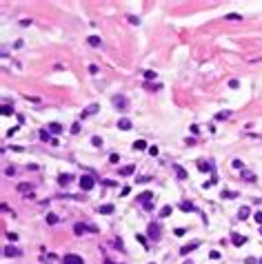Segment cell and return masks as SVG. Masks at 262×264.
Listing matches in <instances>:
<instances>
[{
  "instance_id": "obj_1",
  "label": "cell",
  "mask_w": 262,
  "mask_h": 264,
  "mask_svg": "<svg viewBox=\"0 0 262 264\" xmlns=\"http://www.w3.org/2000/svg\"><path fill=\"white\" fill-rule=\"evenodd\" d=\"M111 105L116 107L118 111H127V109H129V100H127L125 95L118 93V95H113V98H111Z\"/></svg>"
},
{
  "instance_id": "obj_2",
  "label": "cell",
  "mask_w": 262,
  "mask_h": 264,
  "mask_svg": "<svg viewBox=\"0 0 262 264\" xmlns=\"http://www.w3.org/2000/svg\"><path fill=\"white\" fill-rule=\"evenodd\" d=\"M78 184H80L82 191H91L93 186H96V178H93V175H80Z\"/></svg>"
},
{
  "instance_id": "obj_3",
  "label": "cell",
  "mask_w": 262,
  "mask_h": 264,
  "mask_svg": "<svg viewBox=\"0 0 262 264\" xmlns=\"http://www.w3.org/2000/svg\"><path fill=\"white\" fill-rule=\"evenodd\" d=\"M62 264H85V260H82L80 255H76V253H67L65 258H62Z\"/></svg>"
},
{
  "instance_id": "obj_4",
  "label": "cell",
  "mask_w": 262,
  "mask_h": 264,
  "mask_svg": "<svg viewBox=\"0 0 262 264\" xmlns=\"http://www.w3.org/2000/svg\"><path fill=\"white\" fill-rule=\"evenodd\" d=\"M149 238L153 240V242H158V240H160V224H149Z\"/></svg>"
},
{
  "instance_id": "obj_5",
  "label": "cell",
  "mask_w": 262,
  "mask_h": 264,
  "mask_svg": "<svg viewBox=\"0 0 262 264\" xmlns=\"http://www.w3.org/2000/svg\"><path fill=\"white\" fill-rule=\"evenodd\" d=\"M98 111H100V105H89V107H87V109H85V111H82V113H80V118L85 120V118H89V115L98 113Z\"/></svg>"
},
{
  "instance_id": "obj_6",
  "label": "cell",
  "mask_w": 262,
  "mask_h": 264,
  "mask_svg": "<svg viewBox=\"0 0 262 264\" xmlns=\"http://www.w3.org/2000/svg\"><path fill=\"white\" fill-rule=\"evenodd\" d=\"M47 131H49L51 135H58V133H62V125H58V122H49V125H47Z\"/></svg>"
},
{
  "instance_id": "obj_7",
  "label": "cell",
  "mask_w": 262,
  "mask_h": 264,
  "mask_svg": "<svg viewBox=\"0 0 262 264\" xmlns=\"http://www.w3.org/2000/svg\"><path fill=\"white\" fill-rule=\"evenodd\" d=\"M136 200L140 202V204H147V202H151V200H153V193H151V191H145V193H140Z\"/></svg>"
},
{
  "instance_id": "obj_8",
  "label": "cell",
  "mask_w": 262,
  "mask_h": 264,
  "mask_svg": "<svg viewBox=\"0 0 262 264\" xmlns=\"http://www.w3.org/2000/svg\"><path fill=\"white\" fill-rule=\"evenodd\" d=\"M240 178L247 180V182H256V173H253V171H249V169H242V171H240Z\"/></svg>"
},
{
  "instance_id": "obj_9",
  "label": "cell",
  "mask_w": 262,
  "mask_h": 264,
  "mask_svg": "<svg viewBox=\"0 0 262 264\" xmlns=\"http://www.w3.org/2000/svg\"><path fill=\"white\" fill-rule=\"evenodd\" d=\"M131 127H133V125H131L129 118H120V120H118V129H120V131H129Z\"/></svg>"
},
{
  "instance_id": "obj_10",
  "label": "cell",
  "mask_w": 262,
  "mask_h": 264,
  "mask_svg": "<svg viewBox=\"0 0 262 264\" xmlns=\"http://www.w3.org/2000/svg\"><path fill=\"white\" fill-rule=\"evenodd\" d=\"M198 246H200V242H191V244L182 246V249H180V255H189V253H191V251H196Z\"/></svg>"
},
{
  "instance_id": "obj_11",
  "label": "cell",
  "mask_w": 262,
  "mask_h": 264,
  "mask_svg": "<svg viewBox=\"0 0 262 264\" xmlns=\"http://www.w3.org/2000/svg\"><path fill=\"white\" fill-rule=\"evenodd\" d=\"M98 213H102V215H111V213H113V204H111V202H107V204H100V206H98Z\"/></svg>"
},
{
  "instance_id": "obj_12",
  "label": "cell",
  "mask_w": 262,
  "mask_h": 264,
  "mask_svg": "<svg viewBox=\"0 0 262 264\" xmlns=\"http://www.w3.org/2000/svg\"><path fill=\"white\" fill-rule=\"evenodd\" d=\"M87 231H89V229H87V224H82V222H78V224H73V233H76L78 238H82V235H85Z\"/></svg>"
},
{
  "instance_id": "obj_13",
  "label": "cell",
  "mask_w": 262,
  "mask_h": 264,
  "mask_svg": "<svg viewBox=\"0 0 262 264\" xmlns=\"http://www.w3.org/2000/svg\"><path fill=\"white\" fill-rule=\"evenodd\" d=\"M71 180H73V175H71V173H60V175H58V184L67 186V184L71 182Z\"/></svg>"
},
{
  "instance_id": "obj_14",
  "label": "cell",
  "mask_w": 262,
  "mask_h": 264,
  "mask_svg": "<svg viewBox=\"0 0 262 264\" xmlns=\"http://www.w3.org/2000/svg\"><path fill=\"white\" fill-rule=\"evenodd\" d=\"M231 242H233L236 246H242L244 242H247V238H244V235H240V233H231Z\"/></svg>"
},
{
  "instance_id": "obj_15",
  "label": "cell",
  "mask_w": 262,
  "mask_h": 264,
  "mask_svg": "<svg viewBox=\"0 0 262 264\" xmlns=\"http://www.w3.org/2000/svg\"><path fill=\"white\" fill-rule=\"evenodd\" d=\"M173 171H176V178H178V180H187V175H189L180 164H173Z\"/></svg>"
},
{
  "instance_id": "obj_16",
  "label": "cell",
  "mask_w": 262,
  "mask_h": 264,
  "mask_svg": "<svg viewBox=\"0 0 262 264\" xmlns=\"http://www.w3.org/2000/svg\"><path fill=\"white\" fill-rule=\"evenodd\" d=\"M5 255H7V258H18V255H20V251H18V249H16V246H5Z\"/></svg>"
},
{
  "instance_id": "obj_17",
  "label": "cell",
  "mask_w": 262,
  "mask_h": 264,
  "mask_svg": "<svg viewBox=\"0 0 262 264\" xmlns=\"http://www.w3.org/2000/svg\"><path fill=\"white\" fill-rule=\"evenodd\" d=\"M198 169H200L202 173H213V164H211V162H200Z\"/></svg>"
},
{
  "instance_id": "obj_18",
  "label": "cell",
  "mask_w": 262,
  "mask_h": 264,
  "mask_svg": "<svg viewBox=\"0 0 262 264\" xmlns=\"http://www.w3.org/2000/svg\"><path fill=\"white\" fill-rule=\"evenodd\" d=\"M18 191H20V193H31V191H33V184H29V182H20V184H18Z\"/></svg>"
},
{
  "instance_id": "obj_19",
  "label": "cell",
  "mask_w": 262,
  "mask_h": 264,
  "mask_svg": "<svg viewBox=\"0 0 262 264\" xmlns=\"http://www.w3.org/2000/svg\"><path fill=\"white\" fill-rule=\"evenodd\" d=\"M136 171V164H129V167H122V169H118V175H131Z\"/></svg>"
},
{
  "instance_id": "obj_20",
  "label": "cell",
  "mask_w": 262,
  "mask_h": 264,
  "mask_svg": "<svg viewBox=\"0 0 262 264\" xmlns=\"http://www.w3.org/2000/svg\"><path fill=\"white\" fill-rule=\"evenodd\" d=\"M87 42H89L91 47H100V45H102L100 36H89V38H87Z\"/></svg>"
},
{
  "instance_id": "obj_21",
  "label": "cell",
  "mask_w": 262,
  "mask_h": 264,
  "mask_svg": "<svg viewBox=\"0 0 262 264\" xmlns=\"http://www.w3.org/2000/svg\"><path fill=\"white\" fill-rule=\"evenodd\" d=\"M38 135H40L42 142H51V140H53V138H51V133L47 131V127H45V129H40V133H38Z\"/></svg>"
},
{
  "instance_id": "obj_22",
  "label": "cell",
  "mask_w": 262,
  "mask_h": 264,
  "mask_svg": "<svg viewBox=\"0 0 262 264\" xmlns=\"http://www.w3.org/2000/svg\"><path fill=\"white\" fill-rule=\"evenodd\" d=\"M133 149H136V151H145V149H149V147H147L145 140H136V142H133Z\"/></svg>"
},
{
  "instance_id": "obj_23",
  "label": "cell",
  "mask_w": 262,
  "mask_h": 264,
  "mask_svg": "<svg viewBox=\"0 0 262 264\" xmlns=\"http://www.w3.org/2000/svg\"><path fill=\"white\" fill-rule=\"evenodd\" d=\"M171 204H167V206H162V209H160V218H169V215H171Z\"/></svg>"
},
{
  "instance_id": "obj_24",
  "label": "cell",
  "mask_w": 262,
  "mask_h": 264,
  "mask_svg": "<svg viewBox=\"0 0 262 264\" xmlns=\"http://www.w3.org/2000/svg\"><path fill=\"white\" fill-rule=\"evenodd\" d=\"M91 144L96 147V149H102V138L100 135H93V138H91Z\"/></svg>"
},
{
  "instance_id": "obj_25",
  "label": "cell",
  "mask_w": 262,
  "mask_h": 264,
  "mask_svg": "<svg viewBox=\"0 0 262 264\" xmlns=\"http://www.w3.org/2000/svg\"><path fill=\"white\" fill-rule=\"evenodd\" d=\"M47 224H58V215H56V213H47Z\"/></svg>"
},
{
  "instance_id": "obj_26",
  "label": "cell",
  "mask_w": 262,
  "mask_h": 264,
  "mask_svg": "<svg viewBox=\"0 0 262 264\" xmlns=\"http://www.w3.org/2000/svg\"><path fill=\"white\" fill-rule=\"evenodd\" d=\"M247 215H249V206H242V209L238 211V218L240 220H247Z\"/></svg>"
},
{
  "instance_id": "obj_27",
  "label": "cell",
  "mask_w": 262,
  "mask_h": 264,
  "mask_svg": "<svg viewBox=\"0 0 262 264\" xmlns=\"http://www.w3.org/2000/svg\"><path fill=\"white\" fill-rule=\"evenodd\" d=\"M11 113H16L14 107H11V105H2V115H11Z\"/></svg>"
},
{
  "instance_id": "obj_28",
  "label": "cell",
  "mask_w": 262,
  "mask_h": 264,
  "mask_svg": "<svg viewBox=\"0 0 262 264\" xmlns=\"http://www.w3.org/2000/svg\"><path fill=\"white\" fill-rule=\"evenodd\" d=\"M180 209H182V211H196V206H193L191 202H182V204H180Z\"/></svg>"
},
{
  "instance_id": "obj_29",
  "label": "cell",
  "mask_w": 262,
  "mask_h": 264,
  "mask_svg": "<svg viewBox=\"0 0 262 264\" xmlns=\"http://www.w3.org/2000/svg\"><path fill=\"white\" fill-rule=\"evenodd\" d=\"M229 115H231V111H220V113L216 115V120H227Z\"/></svg>"
},
{
  "instance_id": "obj_30",
  "label": "cell",
  "mask_w": 262,
  "mask_h": 264,
  "mask_svg": "<svg viewBox=\"0 0 262 264\" xmlns=\"http://www.w3.org/2000/svg\"><path fill=\"white\" fill-rule=\"evenodd\" d=\"M109 162H111V164H118V162H120V155H118V153H111L109 155Z\"/></svg>"
},
{
  "instance_id": "obj_31",
  "label": "cell",
  "mask_w": 262,
  "mask_h": 264,
  "mask_svg": "<svg viewBox=\"0 0 262 264\" xmlns=\"http://www.w3.org/2000/svg\"><path fill=\"white\" fill-rule=\"evenodd\" d=\"M224 198H238V193L236 191H222V200Z\"/></svg>"
},
{
  "instance_id": "obj_32",
  "label": "cell",
  "mask_w": 262,
  "mask_h": 264,
  "mask_svg": "<svg viewBox=\"0 0 262 264\" xmlns=\"http://www.w3.org/2000/svg\"><path fill=\"white\" fill-rule=\"evenodd\" d=\"M224 20H242V16L240 14H227V16H224Z\"/></svg>"
},
{
  "instance_id": "obj_33",
  "label": "cell",
  "mask_w": 262,
  "mask_h": 264,
  "mask_svg": "<svg viewBox=\"0 0 262 264\" xmlns=\"http://www.w3.org/2000/svg\"><path fill=\"white\" fill-rule=\"evenodd\" d=\"M231 167H233V169H240V171L244 169V167H242V160H238V158H236V160H233V162H231Z\"/></svg>"
},
{
  "instance_id": "obj_34",
  "label": "cell",
  "mask_w": 262,
  "mask_h": 264,
  "mask_svg": "<svg viewBox=\"0 0 262 264\" xmlns=\"http://www.w3.org/2000/svg\"><path fill=\"white\" fill-rule=\"evenodd\" d=\"M156 75H158L156 71H145V78L147 80H156Z\"/></svg>"
},
{
  "instance_id": "obj_35",
  "label": "cell",
  "mask_w": 262,
  "mask_h": 264,
  "mask_svg": "<svg viewBox=\"0 0 262 264\" xmlns=\"http://www.w3.org/2000/svg\"><path fill=\"white\" fill-rule=\"evenodd\" d=\"M40 260H42V262H53V260H56V255H40Z\"/></svg>"
},
{
  "instance_id": "obj_36",
  "label": "cell",
  "mask_w": 262,
  "mask_h": 264,
  "mask_svg": "<svg viewBox=\"0 0 262 264\" xmlns=\"http://www.w3.org/2000/svg\"><path fill=\"white\" fill-rule=\"evenodd\" d=\"M153 204H156V200H151V202H147V204H142V209H145V211H151V209H153Z\"/></svg>"
},
{
  "instance_id": "obj_37",
  "label": "cell",
  "mask_w": 262,
  "mask_h": 264,
  "mask_svg": "<svg viewBox=\"0 0 262 264\" xmlns=\"http://www.w3.org/2000/svg\"><path fill=\"white\" fill-rule=\"evenodd\" d=\"M5 235H7V238H9V240H11V242H16V240H18V233H11V231H7Z\"/></svg>"
},
{
  "instance_id": "obj_38",
  "label": "cell",
  "mask_w": 262,
  "mask_h": 264,
  "mask_svg": "<svg viewBox=\"0 0 262 264\" xmlns=\"http://www.w3.org/2000/svg\"><path fill=\"white\" fill-rule=\"evenodd\" d=\"M253 220H256L258 224H260V226H262V211H258V213H256V215H253Z\"/></svg>"
},
{
  "instance_id": "obj_39",
  "label": "cell",
  "mask_w": 262,
  "mask_h": 264,
  "mask_svg": "<svg viewBox=\"0 0 262 264\" xmlns=\"http://www.w3.org/2000/svg\"><path fill=\"white\" fill-rule=\"evenodd\" d=\"M229 87H231V89H238V87H240V82L233 78V80H229Z\"/></svg>"
},
{
  "instance_id": "obj_40",
  "label": "cell",
  "mask_w": 262,
  "mask_h": 264,
  "mask_svg": "<svg viewBox=\"0 0 262 264\" xmlns=\"http://www.w3.org/2000/svg\"><path fill=\"white\" fill-rule=\"evenodd\" d=\"M129 193H131V189H129V186H122V191H120V195H122V198H127Z\"/></svg>"
},
{
  "instance_id": "obj_41",
  "label": "cell",
  "mask_w": 262,
  "mask_h": 264,
  "mask_svg": "<svg viewBox=\"0 0 262 264\" xmlns=\"http://www.w3.org/2000/svg\"><path fill=\"white\" fill-rule=\"evenodd\" d=\"M136 240H138V242H140L142 246H147V240H145V235H138V233H136Z\"/></svg>"
},
{
  "instance_id": "obj_42",
  "label": "cell",
  "mask_w": 262,
  "mask_h": 264,
  "mask_svg": "<svg viewBox=\"0 0 262 264\" xmlns=\"http://www.w3.org/2000/svg\"><path fill=\"white\" fill-rule=\"evenodd\" d=\"M209 258H211V260H220V251H211V253H209Z\"/></svg>"
},
{
  "instance_id": "obj_43",
  "label": "cell",
  "mask_w": 262,
  "mask_h": 264,
  "mask_svg": "<svg viewBox=\"0 0 262 264\" xmlns=\"http://www.w3.org/2000/svg\"><path fill=\"white\" fill-rule=\"evenodd\" d=\"M102 184H107V186H116L118 182H116V180H102Z\"/></svg>"
},
{
  "instance_id": "obj_44",
  "label": "cell",
  "mask_w": 262,
  "mask_h": 264,
  "mask_svg": "<svg viewBox=\"0 0 262 264\" xmlns=\"http://www.w3.org/2000/svg\"><path fill=\"white\" fill-rule=\"evenodd\" d=\"M71 133H80V122H76V125L71 127Z\"/></svg>"
},
{
  "instance_id": "obj_45",
  "label": "cell",
  "mask_w": 262,
  "mask_h": 264,
  "mask_svg": "<svg viewBox=\"0 0 262 264\" xmlns=\"http://www.w3.org/2000/svg\"><path fill=\"white\" fill-rule=\"evenodd\" d=\"M29 25H31L29 18H22V20H20V27H29Z\"/></svg>"
},
{
  "instance_id": "obj_46",
  "label": "cell",
  "mask_w": 262,
  "mask_h": 264,
  "mask_svg": "<svg viewBox=\"0 0 262 264\" xmlns=\"http://www.w3.org/2000/svg\"><path fill=\"white\" fill-rule=\"evenodd\" d=\"M147 151H149V155H158V147H149Z\"/></svg>"
},
{
  "instance_id": "obj_47",
  "label": "cell",
  "mask_w": 262,
  "mask_h": 264,
  "mask_svg": "<svg viewBox=\"0 0 262 264\" xmlns=\"http://www.w3.org/2000/svg\"><path fill=\"white\" fill-rule=\"evenodd\" d=\"M129 22H131V25H140V20H138L136 16H129Z\"/></svg>"
},
{
  "instance_id": "obj_48",
  "label": "cell",
  "mask_w": 262,
  "mask_h": 264,
  "mask_svg": "<svg viewBox=\"0 0 262 264\" xmlns=\"http://www.w3.org/2000/svg\"><path fill=\"white\" fill-rule=\"evenodd\" d=\"M18 129H20V127H11V129L7 131V135H9V138H11V135H14V133H16V131H18Z\"/></svg>"
},
{
  "instance_id": "obj_49",
  "label": "cell",
  "mask_w": 262,
  "mask_h": 264,
  "mask_svg": "<svg viewBox=\"0 0 262 264\" xmlns=\"http://www.w3.org/2000/svg\"><path fill=\"white\" fill-rule=\"evenodd\" d=\"M89 73H98V67L96 65H89Z\"/></svg>"
},
{
  "instance_id": "obj_50",
  "label": "cell",
  "mask_w": 262,
  "mask_h": 264,
  "mask_svg": "<svg viewBox=\"0 0 262 264\" xmlns=\"http://www.w3.org/2000/svg\"><path fill=\"white\" fill-rule=\"evenodd\" d=\"M198 131H200V127H198V125H191V133H193V135H196V133H198Z\"/></svg>"
},
{
  "instance_id": "obj_51",
  "label": "cell",
  "mask_w": 262,
  "mask_h": 264,
  "mask_svg": "<svg viewBox=\"0 0 262 264\" xmlns=\"http://www.w3.org/2000/svg\"><path fill=\"white\" fill-rule=\"evenodd\" d=\"M184 264H193V262H191V260H189V262H184Z\"/></svg>"
},
{
  "instance_id": "obj_52",
  "label": "cell",
  "mask_w": 262,
  "mask_h": 264,
  "mask_svg": "<svg viewBox=\"0 0 262 264\" xmlns=\"http://www.w3.org/2000/svg\"><path fill=\"white\" fill-rule=\"evenodd\" d=\"M260 235H262V229H260Z\"/></svg>"
}]
</instances>
